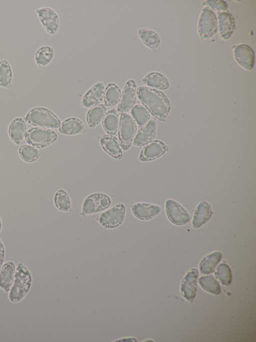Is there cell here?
<instances>
[{"label":"cell","instance_id":"38","mask_svg":"<svg viewBox=\"0 0 256 342\" xmlns=\"http://www.w3.org/2000/svg\"><path fill=\"white\" fill-rule=\"evenodd\" d=\"M5 257V249L2 241L0 239V268L4 264Z\"/></svg>","mask_w":256,"mask_h":342},{"label":"cell","instance_id":"32","mask_svg":"<svg viewBox=\"0 0 256 342\" xmlns=\"http://www.w3.org/2000/svg\"><path fill=\"white\" fill-rule=\"evenodd\" d=\"M130 115L139 127H142L146 124L150 118L148 111L144 106L140 104L135 105L131 109Z\"/></svg>","mask_w":256,"mask_h":342},{"label":"cell","instance_id":"39","mask_svg":"<svg viewBox=\"0 0 256 342\" xmlns=\"http://www.w3.org/2000/svg\"><path fill=\"white\" fill-rule=\"evenodd\" d=\"M2 223L1 219L0 218V231L2 229Z\"/></svg>","mask_w":256,"mask_h":342},{"label":"cell","instance_id":"28","mask_svg":"<svg viewBox=\"0 0 256 342\" xmlns=\"http://www.w3.org/2000/svg\"><path fill=\"white\" fill-rule=\"evenodd\" d=\"M138 36L142 43L152 51H155L160 44L158 35L152 30L142 28L138 30Z\"/></svg>","mask_w":256,"mask_h":342},{"label":"cell","instance_id":"2","mask_svg":"<svg viewBox=\"0 0 256 342\" xmlns=\"http://www.w3.org/2000/svg\"><path fill=\"white\" fill-rule=\"evenodd\" d=\"M32 283V277L30 270L22 263H18L8 293L9 300L12 302L22 300L30 291Z\"/></svg>","mask_w":256,"mask_h":342},{"label":"cell","instance_id":"27","mask_svg":"<svg viewBox=\"0 0 256 342\" xmlns=\"http://www.w3.org/2000/svg\"><path fill=\"white\" fill-rule=\"evenodd\" d=\"M106 113V107L104 104H100L90 108L87 112L86 119L90 128H94L102 120Z\"/></svg>","mask_w":256,"mask_h":342},{"label":"cell","instance_id":"3","mask_svg":"<svg viewBox=\"0 0 256 342\" xmlns=\"http://www.w3.org/2000/svg\"><path fill=\"white\" fill-rule=\"evenodd\" d=\"M24 118L32 125L46 128H57L61 124L60 120L54 112L42 107L32 108Z\"/></svg>","mask_w":256,"mask_h":342},{"label":"cell","instance_id":"25","mask_svg":"<svg viewBox=\"0 0 256 342\" xmlns=\"http://www.w3.org/2000/svg\"><path fill=\"white\" fill-rule=\"evenodd\" d=\"M120 116L114 109L106 112L102 120V126L105 131L109 135H116L118 130Z\"/></svg>","mask_w":256,"mask_h":342},{"label":"cell","instance_id":"33","mask_svg":"<svg viewBox=\"0 0 256 342\" xmlns=\"http://www.w3.org/2000/svg\"><path fill=\"white\" fill-rule=\"evenodd\" d=\"M12 80V71L9 62L3 59L0 61V86L10 88Z\"/></svg>","mask_w":256,"mask_h":342},{"label":"cell","instance_id":"31","mask_svg":"<svg viewBox=\"0 0 256 342\" xmlns=\"http://www.w3.org/2000/svg\"><path fill=\"white\" fill-rule=\"evenodd\" d=\"M54 202L56 207L60 211L70 212L72 210L70 198L63 189L58 190L55 193Z\"/></svg>","mask_w":256,"mask_h":342},{"label":"cell","instance_id":"22","mask_svg":"<svg viewBox=\"0 0 256 342\" xmlns=\"http://www.w3.org/2000/svg\"><path fill=\"white\" fill-rule=\"evenodd\" d=\"M58 130L61 133L68 135L83 133L86 131L82 122L76 117L65 119L60 124Z\"/></svg>","mask_w":256,"mask_h":342},{"label":"cell","instance_id":"1","mask_svg":"<svg viewBox=\"0 0 256 342\" xmlns=\"http://www.w3.org/2000/svg\"><path fill=\"white\" fill-rule=\"evenodd\" d=\"M136 95L153 116L160 121H165L170 110V103L164 93L154 88L140 86L136 90Z\"/></svg>","mask_w":256,"mask_h":342},{"label":"cell","instance_id":"36","mask_svg":"<svg viewBox=\"0 0 256 342\" xmlns=\"http://www.w3.org/2000/svg\"><path fill=\"white\" fill-rule=\"evenodd\" d=\"M214 275L223 285L230 284L232 282V272L230 267L226 263H222L218 265Z\"/></svg>","mask_w":256,"mask_h":342},{"label":"cell","instance_id":"9","mask_svg":"<svg viewBox=\"0 0 256 342\" xmlns=\"http://www.w3.org/2000/svg\"><path fill=\"white\" fill-rule=\"evenodd\" d=\"M165 210L168 220L176 225H185L190 220L188 212L174 200L168 199L166 201Z\"/></svg>","mask_w":256,"mask_h":342},{"label":"cell","instance_id":"21","mask_svg":"<svg viewBox=\"0 0 256 342\" xmlns=\"http://www.w3.org/2000/svg\"><path fill=\"white\" fill-rule=\"evenodd\" d=\"M218 32L223 40L228 39L235 28L234 18L228 13H222L218 16Z\"/></svg>","mask_w":256,"mask_h":342},{"label":"cell","instance_id":"30","mask_svg":"<svg viewBox=\"0 0 256 342\" xmlns=\"http://www.w3.org/2000/svg\"><path fill=\"white\" fill-rule=\"evenodd\" d=\"M53 49L48 46L40 47L34 55V60L39 68H42L48 64L54 57Z\"/></svg>","mask_w":256,"mask_h":342},{"label":"cell","instance_id":"15","mask_svg":"<svg viewBox=\"0 0 256 342\" xmlns=\"http://www.w3.org/2000/svg\"><path fill=\"white\" fill-rule=\"evenodd\" d=\"M131 211L133 215L137 219L146 221L149 220L157 215L160 210V207L158 205L146 203H136L130 206Z\"/></svg>","mask_w":256,"mask_h":342},{"label":"cell","instance_id":"34","mask_svg":"<svg viewBox=\"0 0 256 342\" xmlns=\"http://www.w3.org/2000/svg\"><path fill=\"white\" fill-rule=\"evenodd\" d=\"M198 283L202 289L214 294L220 292V287L218 281L212 275L204 276L199 278Z\"/></svg>","mask_w":256,"mask_h":342},{"label":"cell","instance_id":"26","mask_svg":"<svg viewBox=\"0 0 256 342\" xmlns=\"http://www.w3.org/2000/svg\"><path fill=\"white\" fill-rule=\"evenodd\" d=\"M142 82L148 87L160 90H166L169 87V83L166 77L158 72H150L145 76Z\"/></svg>","mask_w":256,"mask_h":342},{"label":"cell","instance_id":"23","mask_svg":"<svg viewBox=\"0 0 256 342\" xmlns=\"http://www.w3.org/2000/svg\"><path fill=\"white\" fill-rule=\"evenodd\" d=\"M26 132V124L22 117H17L10 123L8 134L12 141L20 144L23 140Z\"/></svg>","mask_w":256,"mask_h":342},{"label":"cell","instance_id":"12","mask_svg":"<svg viewBox=\"0 0 256 342\" xmlns=\"http://www.w3.org/2000/svg\"><path fill=\"white\" fill-rule=\"evenodd\" d=\"M198 273L196 268L190 270L183 278L180 284L182 296L190 303L192 302L196 292V280Z\"/></svg>","mask_w":256,"mask_h":342},{"label":"cell","instance_id":"29","mask_svg":"<svg viewBox=\"0 0 256 342\" xmlns=\"http://www.w3.org/2000/svg\"><path fill=\"white\" fill-rule=\"evenodd\" d=\"M121 95V90L117 85L113 83L108 84L104 89L105 106H113L118 104Z\"/></svg>","mask_w":256,"mask_h":342},{"label":"cell","instance_id":"6","mask_svg":"<svg viewBox=\"0 0 256 342\" xmlns=\"http://www.w3.org/2000/svg\"><path fill=\"white\" fill-rule=\"evenodd\" d=\"M112 199L108 195L102 193H96L88 196L84 200L80 215L94 214L102 212L110 206Z\"/></svg>","mask_w":256,"mask_h":342},{"label":"cell","instance_id":"10","mask_svg":"<svg viewBox=\"0 0 256 342\" xmlns=\"http://www.w3.org/2000/svg\"><path fill=\"white\" fill-rule=\"evenodd\" d=\"M136 85L135 81L128 80L124 85L117 111L120 113H126L134 106L136 100Z\"/></svg>","mask_w":256,"mask_h":342},{"label":"cell","instance_id":"24","mask_svg":"<svg viewBox=\"0 0 256 342\" xmlns=\"http://www.w3.org/2000/svg\"><path fill=\"white\" fill-rule=\"evenodd\" d=\"M222 258L220 251H214L204 257L199 264L200 271L203 274L212 273Z\"/></svg>","mask_w":256,"mask_h":342},{"label":"cell","instance_id":"4","mask_svg":"<svg viewBox=\"0 0 256 342\" xmlns=\"http://www.w3.org/2000/svg\"><path fill=\"white\" fill-rule=\"evenodd\" d=\"M138 126L128 114L120 113L118 130V140L124 150H128L132 143L137 132Z\"/></svg>","mask_w":256,"mask_h":342},{"label":"cell","instance_id":"14","mask_svg":"<svg viewBox=\"0 0 256 342\" xmlns=\"http://www.w3.org/2000/svg\"><path fill=\"white\" fill-rule=\"evenodd\" d=\"M235 60L242 68L246 70H252L254 65V53L252 49L248 45L239 44L234 49Z\"/></svg>","mask_w":256,"mask_h":342},{"label":"cell","instance_id":"37","mask_svg":"<svg viewBox=\"0 0 256 342\" xmlns=\"http://www.w3.org/2000/svg\"><path fill=\"white\" fill-rule=\"evenodd\" d=\"M203 5L208 6L212 11L216 12H223L227 10L228 6L227 3L222 0L206 1L203 3Z\"/></svg>","mask_w":256,"mask_h":342},{"label":"cell","instance_id":"11","mask_svg":"<svg viewBox=\"0 0 256 342\" xmlns=\"http://www.w3.org/2000/svg\"><path fill=\"white\" fill-rule=\"evenodd\" d=\"M36 12L46 31L50 35L56 34L59 27V18L56 13L48 7L37 9Z\"/></svg>","mask_w":256,"mask_h":342},{"label":"cell","instance_id":"18","mask_svg":"<svg viewBox=\"0 0 256 342\" xmlns=\"http://www.w3.org/2000/svg\"><path fill=\"white\" fill-rule=\"evenodd\" d=\"M104 150L113 158L120 159L122 157V150L119 140L114 135H104L97 137Z\"/></svg>","mask_w":256,"mask_h":342},{"label":"cell","instance_id":"35","mask_svg":"<svg viewBox=\"0 0 256 342\" xmlns=\"http://www.w3.org/2000/svg\"><path fill=\"white\" fill-rule=\"evenodd\" d=\"M18 153L21 158L27 162L35 161L40 155V151L36 147L30 144H24L20 146Z\"/></svg>","mask_w":256,"mask_h":342},{"label":"cell","instance_id":"8","mask_svg":"<svg viewBox=\"0 0 256 342\" xmlns=\"http://www.w3.org/2000/svg\"><path fill=\"white\" fill-rule=\"evenodd\" d=\"M218 19L213 11L204 7L200 13L198 23V32L201 40L213 36L217 32Z\"/></svg>","mask_w":256,"mask_h":342},{"label":"cell","instance_id":"20","mask_svg":"<svg viewBox=\"0 0 256 342\" xmlns=\"http://www.w3.org/2000/svg\"><path fill=\"white\" fill-rule=\"evenodd\" d=\"M13 261L4 263L0 268V288L4 292H9L12 284L16 272Z\"/></svg>","mask_w":256,"mask_h":342},{"label":"cell","instance_id":"13","mask_svg":"<svg viewBox=\"0 0 256 342\" xmlns=\"http://www.w3.org/2000/svg\"><path fill=\"white\" fill-rule=\"evenodd\" d=\"M168 147L159 140H154L147 144L142 149L139 158L142 161H148L156 159L165 153Z\"/></svg>","mask_w":256,"mask_h":342},{"label":"cell","instance_id":"16","mask_svg":"<svg viewBox=\"0 0 256 342\" xmlns=\"http://www.w3.org/2000/svg\"><path fill=\"white\" fill-rule=\"evenodd\" d=\"M156 133V122L150 120L136 133L132 144L138 147L144 146L154 140Z\"/></svg>","mask_w":256,"mask_h":342},{"label":"cell","instance_id":"17","mask_svg":"<svg viewBox=\"0 0 256 342\" xmlns=\"http://www.w3.org/2000/svg\"><path fill=\"white\" fill-rule=\"evenodd\" d=\"M104 85L102 82L96 83L82 97L81 101L82 106L90 108L100 104L104 98Z\"/></svg>","mask_w":256,"mask_h":342},{"label":"cell","instance_id":"7","mask_svg":"<svg viewBox=\"0 0 256 342\" xmlns=\"http://www.w3.org/2000/svg\"><path fill=\"white\" fill-rule=\"evenodd\" d=\"M126 215V208L119 203L100 213L96 218L99 224L106 229L118 227L124 222Z\"/></svg>","mask_w":256,"mask_h":342},{"label":"cell","instance_id":"19","mask_svg":"<svg viewBox=\"0 0 256 342\" xmlns=\"http://www.w3.org/2000/svg\"><path fill=\"white\" fill-rule=\"evenodd\" d=\"M212 213L210 204L204 199L201 200L194 212L192 226L195 229L200 228L210 219Z\"/></svg>","mask_w":256,"mask_h":342},{"label":"cell","instance_id":"5","mask_svg":"<svg viewBox=\"0 0 256 342\" xmlns=\"http://www.w3.org/2000/svg\"><path fill=\"white\" fill-rule=\"evenodd\" d=\"M24 137L27 143L36 148L46 147L54 142L57 138L56 133L50 128L36 127L29 129Z\"/></svg>","mask_w":256,"mask_h":342}]
</instances>
